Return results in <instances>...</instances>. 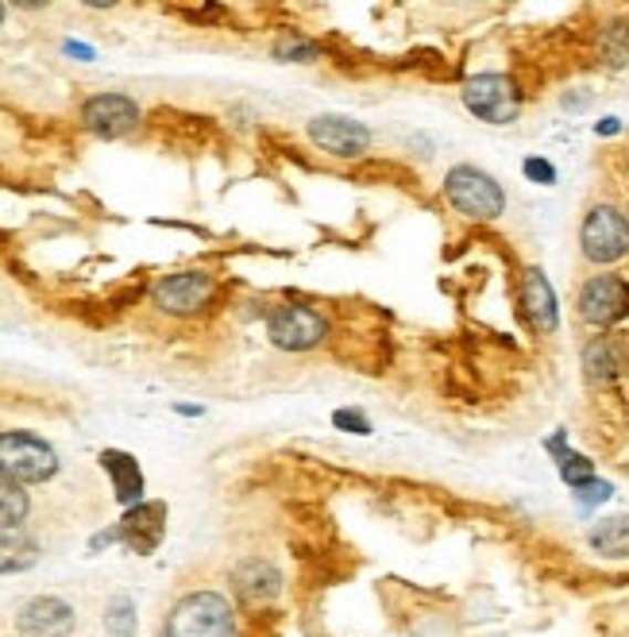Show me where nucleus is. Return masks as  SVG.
Masks as SVG:
<instances>
[{
	"label": "nucleus",
	"instance_id": "5701e85b",
	"mask_svg": "<svg viewBox=\"0 0 629 637\" xmlns=\"http://www.w3.org/2000/svg\"><path fill=\"white\" fill-rule=\"evenodd\" d=\"M274 59H279V62H313V59H321V46L313 43V39L290 35V39H282V43L274 46Z\"/></svg>",
	"mask_w": 629,
	"mask_h": 637
},
{
	"label": "nucleus",
	"instance_id": "f8f14e48",
	"mask_svg": "<svg viewBox=\"0 0 629 637\" xmlns=\"http://www.w3.org/2000/svg\"><path fill=\"white\" fill-rule=\"evenodd\" d=\"M15 626L28 637H70L74 630V607L54 595H39V599L23 603V610L15 615Z\"/></svg>",
	"mask_w": 629,
	"mask_h": 637
},
{
	"label": "nucleus",
	"instance_id": "39448f33",
	"mask_svg": "<svg viewBox=\"0 0 629 637\" xmlns=\"http://www.w3.org/2000/svg\"><path fill=\"white\" fill-rule=\"evenodd\" d=\"M579 248L591 263L610 267L629 255V220L615 206H595L579 228Z\"/></svg>",
	"mask_w": 629,
	"mask_h": 637
},
{
	"label": "nucleus",
	"instance_id": "4468645a",
	"mask_svg": "<svg viewBox=\"0 0 629 637\" xmlns=\"http://www.w3.org/2000/svg\"><path fill=\"white\" fill-rule=\"evenodd\" d=\"M101 468L113 479L116 499H120L124 507H139V499H144V471H139V463L132 460L128 452H120V448H105V452H101Z\"/></svg>",
	"mask_w": 629,
	"mask_h": 637
},
{
	"label": "nucleus",
	"instance_id": "f03ea898",
	"mask_svg": "<svg viewBox=\"0 0 629 637\" xmlns=\"http://www.w3.org/2000/svg\"><path fill=\"white\" fill-rule=\"evenodd\" d=\"M235 615L224 595L193 592L175 603L167 618V637H232Z\"/></svg>",
	"mask_w": 629,
	"mask_h": 637
},
{
	"label": "nucleus",
	"instance_id": "412c9836",
	"mask_svg": "<svg viewBox=\"0 0 629 637\" xmlns=\"http://www.w3.org/2000/svg\"><path fill=\"white\" fill-rule=\"evenodd\" d=\"M105 626H108V634H116V637H132L136 634V603H132L128 595H116L105 610Z\"/></svg>",
	"mask_w": 629,
	"mask_h": 637
},
{
	"label": "nucleus",
	"instance_id": "2eb2a0df",
	"mask_svg": "<svg viewBox=\"0 0 629 637\" xmlns=\"http://www.w3.org/2000/svg\"><path fill=\"white\" fill-rule=\"evenodd\" d=\"M232 584L248 603H271V599H279V592H282L279 568L266 561H243L240 568L232 572Z\"/></svg>",
	"mask_w": 629,
	"mask_h": 637
},
{
	"label": "nucleus",
	"instance_id": "a878e982",
	"mask_svg": "<svg viewBox=\"0 0 629 637\" xmlns=\"http://www.w3.org/2000/svg\"><path fill=\"white\" fill-rule=\"evenodd\" d=\"M525 178L530 182H537V186H553L556 182V167L553 163H545V159H525Z\"/></svg>",
	"mask_w": 629,
	"mask_h": 637
},
{
	"label": "nucleus",
	"instance_id": "f257e3e1",
	"mask_svg": "<svg viewBox=\"0 0 629 637\" xmlns=\"http://www.w3.org/2000/svg\"><path fill=\"white\" fill-rule=\"evenodd\" d=\"M54 471H59V452L43 437L23 429L0 432V476L4 479L28 487V483H46Z\"/></svg>",
	"mask_w": 629,
	"mask_h": 637
},
{
	"label": "nucleus",
	"instance_id": "4be33fe9",
	"mask_svg": "<svg viewBox=\"0 0 629 637\" xmlns=\"http://www.w3.org/2000/svg\"><path fill=\"white\" fill-rule=\"evenodd\" d=\"M602 59H607L610 66H626L629 62V23L626 20L610 23V28L602 31Z\"/></svg>",
	"mask_w": 629,
	"mask_h": 637
},
{
	"label": "nucleus",
	"instance_id": "ddd939ff",
	"mask_svg": "<svg viewBox=\"0 0 629 637\" xmlns=\"http://www.w3.org/2000/svg\"><path fill=\"white\" fill-rule=\"evenodd\" d=\"M120 530V541L128 549H136V553H155L163 541V533H167V507L163 502H139V507H132L128 514H124V522L116 525Z\"/></svg>",
	"mask_w": 629,
	"mask_h": 637
},
{
	"label": "nucleus",
	"instance_id": "0eeeda50",
	"mask_svg": "<svg viewBox=\"0 0 629 637\" xmlns=\"http://www.w3.org/2000/svg\"><path fill=\"white\" fill-rule=\"evenodd\" d=\"M629 313V282L618 274H599L579 290V317L595 328H607Z\"/></svg>",
	"mask_w": 629,
	"mask_h": 637
},
{
	"label": "nucleus",
	"instance_id": "dca6fc26",
	"mask_svg": "<svg viewBox=\"0 0 629 637\" xmlns=\"http://www.w3.org/2000/svg\"><path fill=\"white\" fill-rule=\"evenodd\" d=\"M591 549L599 556H610V561H626L629 556V514H615V518H602L591 533H587Z\"/></svg>",
	"mask_w": 629,
	"mask_h": 637
},
{
	"label": "nucleus",
	"instance_id": "aec40b11",
	"mask_svg": "<svg viewBox=\"0 0 629 637\" xmlns=\"http://www.w3.org/2000/svg\"><path fill=\"white\" fill-rule=\"evenodd\" d=\"M548 448H553V452L560 456V460H556V463H560V479L572 487V491H576V487H584V483H591V479H595V463L587 460V456L564 452V432H560V437L548 440Z\"/></svg>",
	"mask_w": 629,
	"mask_h": 637
},
{
	"label": "nucleus",
	"instance_id": "f3484780",
	"mask_svg": "<svg viewBox=\"0 0 629 637\" xmlns=\"http://www.w3.org/2000/svg\"><path fill=\"white\" fill-rule=\"evenodd\" d=\"M39 561V541L28 537L23 530L0 533V576L8 572H28Z\"/></svg>",
	"mask_w": 629,
	"mask_h": 637
},
{
	"label": "nucleus",
	"instance_id": "cd10ccee",
	"mask_svg": "<svg viewBox=\"0 0 629 637\" xmlns=\"http://www.w3.org/2000/svg\"><path fill=\"white\" fill-rule=\"evenodd\" d=\"M4 12H8V8H4V4H0V20H4Z\"/></svg>",
	"mask_w": 629,
	"mask_h": 637
},
{
	"label": "nucleus",
	"instance_id": "9d476101",
	"mask_svg": "<svg viewBox=\"0 0 629 637\" xmlns=\"http://www.w3.org/2000/svg\"><path fill=\"white\" fill-rule=\"evenodd\" d=\"M212 297V279L206 271H178V274H167V279L155 286V305L175 317H190L198 313L201 305H209Z\"/></svg>",
	"mask_w": 629,
	"mask_h": 637
},
{
	"label": "nucleus",
	"instance_id": "6ab92c4d",
	"mask_svg": "<svg viewBox=\"0 0 629 637\" xmlns=\"http://www.w3.org/2000/svg\"><path fill=\"white\" fill-rule=\"evenodd\" d=\"M23 518H28V491L0 476V533L20 530Z\"/></svg>",
	"mask_w": 629,
	"mask_h": 637
},
{
	"label": "nucleus",
	"instance_id": "1a4fd4ad",
	"mask_svg": "<svg viewBox=\"0 0 629 637\" xmlns=\"http://www.w3.org/2000/svg\"><path fill=\"white\" fill-rule=\"evenodd\" d=\"M82 124L101 139H120L139 124V105L124 93H97L82 105Z\"/></svg>",
	"mask_w": 629,
	"mask_h": 637
},
{
	"label": "nucleus",
	"instance_id": "a211bd4d",
	"mask_svg": "<svg viewBox=\"0 0 629 637\" xmlns=\"http://www.w3.org/2000/svg\"><path fill=\"white\" fill-rule=\"evenodd\" d=\"M584 367H587V379L591 383H610V379H618V372H622V352H618L615 341H595V344H587V352H584Z\"/></svg>",
	"mask_w": 629,
	"mask_h": 637
},
{
	"label": "nucleus",
	"instance_id": "7ed1b4c3",
	"mask_svg": "<svg viewBox=\"0 0 629 637\" xmlns=\"http://www.w3.org/2000/svg\"><path fill=\"white\" fill-rule=\"evenodd\" d=\"M444 198L452 201L455 212L471 220H494L506 209V194L486 170L479 167H452L444 178Z\"/></svg>",
	"mask_w": 629,
	"mask_h": 637
},
{
	"label": "nucleus",
	"instance_id": "b1692460",
	"mask_svg": "<svg viewBox=\"0 0 629 637\" xmlns=\"http://www.w3.org/2000/svg\"><path fill=\"white\" fill-rule=\"evenodd\" d=\"M333 425H336V429H344V432H359V437H367V432H371V421H367V414H359V410H336Z\"/></svg>",
	"mask_w": 629,
	"mask_h": 637
},
{
	"label": "nucleus",
	"instance_id": "393cba45",
	"mask_svg": "<svg viewBox=\"0 0 629 637\" xmlns=\"http://www.w3.org/2000/svg\"><path fill=\"white\" fill-rule=\"evenodd\" d=\"M610 491H615L610 483H602V479H591V483L576 487V502H584V507H599V502L610 499Z\"/></svg>",
	"mask_w": 629,
	"mask_h": 637
},
{
	"label": "nucleus",
	"instance_id": "423d86ee",
	"mask_svg": "<svg viewBox=\"0 0 629 637\" xmlns=\"http://www.w3.org/2000/svg\"><path fill=\"white\" fill-rule=\"evenodd\" d=\"M266 336L282 352H310L328 336V321L313 305H279L266 321Z\"/></svg>",
	"mask_w": 629,
	"mask_h": 637
},
{
	"label": "nucleus",
	"instance_id": "6e6552de",
	"mask_svg": "<svg viewBox=\"0 0 629 637\" xmlns=\"http://www.w3.org/2000/svg\"><path fill=\"white\" fill-rule=\"evenodd\" d=\"M310 139L313 147H321L325 155H336V159H359L371 147L367 124L352 121V116H313Z\"/></svg>",
	"mask_w": 629,
	"mask_h": 637
},
{
	"label": "nucleus",
	"instance_id": "9b49d317",
	"mask_svg": "<svg viewBox=\"0 0 629 637\" xmlns=\"http://www.w3.org/2000/svg\"><path fill=\"white\" fill-rule=\"evenodd\" d=\"M522 313H525V321H530L533 333H541V336L556 333V325H560L556 290L548 286L541 267H530V271L522 274Z\"/></svg>",
	"mask_w": 629,
	"mask_h": 637
},
{
	"label": "nucleus",
	"instance_id": "bb28decb",
	"mask_svg": "<svg viewBox=\"0 0 629 637\" xmlns=\"http://www.w3.org/2000/svg\"><path fill=\"white\" fill-rule=\"evenodd\" d=\"M618 128H622L618 121H602V124H599V136H615Z\"/></svg>",
	"mask_w": 629,
	"mask_h": 637
},
{
	"label": "nucleus",
	"instance_id": "20e7f679",
	"mask_svg": "<svg viewBox=\"0 0 629 637\" xmlns=\"http://www.w3.org/2000/svg\"><path fill=\"white\" fill-rule=\"evenodd\" d=\"M463 105L471 116H479L483 124H514L522 113V97H517V85L506 74H475L463 82Z\"/></svg>",
	"mask_w": 629,
	"mask_h": 637
}]
</instances>
